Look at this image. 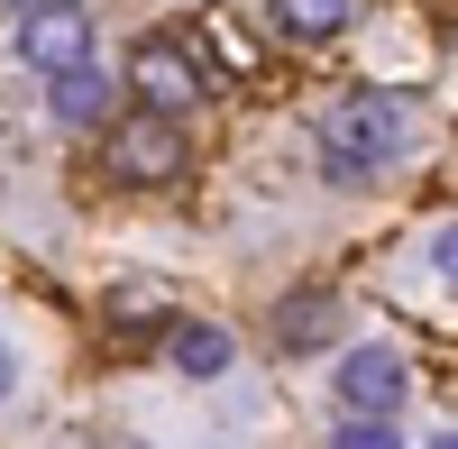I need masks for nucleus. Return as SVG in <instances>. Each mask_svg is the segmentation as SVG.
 Returning <instances> with one entry per match:
<instances>
[{
    "label": "nucleus",
    "mask_w": 458,
    "mask_h": 449,
    "mask_svg": "<svg viewBox=\"0 0 458 449\" xmlns=\"http://www.w3.org/2000/svg\"><path fill=\"white\" fill-rule=\"evenodd\" d=\"M101 165L120 183H174L183 165H193V147H183V129L165 120V110H129L120 129H101Z\"/></svg>",
    "instance_id": "2"
},
{
    "label": "nucleus",
    "mask_w": 458,
    "mask_h": 449,
    "mask_svg": "<svg viewBox=\"0 0 458 449\" xmlns=\"http://www.w3.org/2000/svg\"><path fill=\"white\" fill-rule=\"evenodd\" d=\"M330 321H339L330 293H293L284 321H276V340H284V349H312V340H330Z\"/></svg>",
    "instance_id": "10"
},
{
    "label": "nucleus",
    "mask_w": 458,
    "mask_h": 449,
    "mask_svg": "<svg viewBox=\"0 0 458 449\" xmlns=\"http://www.w3.org/2000/svg\"><path fill=\"white\" fill-rule=\"evenodd\" d=\"M129 92H138V110H193L202 101V64H193V47L183 37H138L129 47Z\"/></svg>",
    "instance_id": "5"
},
{
    "label": "nucleus",
    "mask_w": 458,
    "mask_h": 449,
    "mask_svg": "<svg viewBox=\"0 0 458 449\" xmlns=\"http://www.w3.org/2000/svg\"><path fill=\"white\" fill-rule=\"evenodd\" d=\"M10 55L37 64L55 83V73L92 64V10H73V0H28V10L10 19Z\"/></svg>",
    "instance_id": "3"
},
{
    "label": "nucleus",
    "mask_w": 458,
    "mask_h": 449,
    "mask_svg": "<svg viewBox=\"0 0 458 449\" xmlns=\"http://www.w3.org/2000/svg\"><path fill=\"white\" fill-rule=\"evenodd\" d=\"M110 321H120V330H157V321H174V293L129 275V284H110Z\"/></svg>",
    "instance_id": "9"
},
{
    "label": "nucleus",
    "mask_w": 458,
    "mask_h": 449,
    "mask_svg": "<svg viewBox=\"0 0 458 449\" xmlns=\"http://www.w3.org/2000/svg\"><path fill=\"white\" fill-rule=\"evenodd\" d=\"M431 275L458 284V220H449V230H431Z\"/></svg>",
    "instance_id": "12"
},
{
    "label": "nucleus",
    "mask_w": 458,
    "mask_h": 449,
    "mask_svg": "<svg viewBox=\"0 0 458 449\" xmlns=\"http://www.w3.org/2000/svg\"><path fill=\"white\" fill-rule=\"evenodd\" d=\"M10 385H19V349L0 340V403H10Z\"/></svg>",
    "instance_id": "13"
},
{
    "label": "nucleus",
    "mask_w": 458,
    "mask_h": 449,
    "mask_svg": "<svg viewBox=\"0 0 458 449\" xmlns=\"http://www.w3.org/2000/svg\"><path fill=\"white\" fill-rule=\"evenodd\" d=\"M339 413H358V422H394L403 413V394H412V367L394 340H358L349 358H339Z\"/></svg>",
    "instance_id": "4"
},
{
    "label": "nucleus",
    "mask_w": 458,
    "mask_h": 449,
    "mask_svg": "<svg viewBox=\"0 0 458 449\" xmlns=\"http://www.w3.org/2000/svg\"><path fill=\"white\" fill-rule=\"evenodd\" d=\"M47 110H55V129H120V83L101 64H73L47 83Z\"/></svg>",
    "instance_id": "6"
},
{
    "label": "nucleus",
    "mask_w": 458,
    "mask_h": 449,
    "mask_svg": "<svg viewBox=\"0 0 458 449\" xmlns=\"http://www.w3.org/2000/svg\"><path fill=\"white\" fill-rule=\"evenodd\" d=\"M266 19H276V37H293V47H321V37H339L358 19V0H266Z\"/></svg>",
    "instance_id": "7"
},
{
    "label": "nucleus",
    "mask_w": 458,
    "mask_h": 449,
    "mask_svg": "<svg viewBox=\"0 0 458 449\" xmlns=\"http://www.w3.org/2000/svg\"><path fill=\"white\" fill-rule=\"evenodd\" d=\"M431 449H458V422H449V431H431Z\"/></svg>",
    "instance_id": "14"
},
{
    "label": "nucleus",
    "mask_w": 458,
    "mask_h": 449,
    "mask_svg": "<svg viewBox=\"0 0 458 449\" xmlns=\"http://www.w3.org/2000/svg\"><path fill=\"white\" fill-rule=\"evenodd\" d=\"M229 358H239V340H229L220 321H174V367L183 377H220Z\"/></svg>",
    "instance_id": "8"
},
{
    "label": "nucleus",
    "mask_w": 458,
    "mask_h": 449,
    "mask_svg": "<svg viewBox=\"0 0 458 449\" xmlns=\"http://www.w3.org/2000/svg\"><path fill=\"white\" fill-rule=\"evenodd\" d=\"M330 449H403V431H394V422H358V413H339Z\"/></svg>",
    "instance_id": "11"
},
{
    "label": "nucleus",
    "mask_w": 458,
    "mask_h": 449,
    "mask_svg": "<svg viewBox=\"0 0 458 449\" xmlns=\"http://www.w3.org/2000/svg\"><path fill=\"white\" fill-rule=\"evenodd\" d=\"M403 147H412V101L403 92H349V101H330L321 110V129H312V157L330 183H376L386 165H403Z\"/></svg>",
    "instance_id": "1"
}]
</instances>
